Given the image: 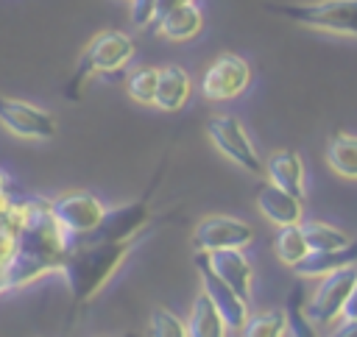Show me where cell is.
<instances>
[{"label":"cell","mask_w":357,"mask_h":337,"mask_svg":"<svg viewBox=\"0 0 357 337\" xmlns=\"http://www.w3.org/2000/svg\"><path fill=\"white\" fill-rule=\"evenodd\" d=\"M70 245L73 237L56 220L53 201L45 195L22 198V220L14 240L11 262L6 267L3 295L11 290H22L50 273H61Z\"/></svg>","instance_id":"6da1fadb"},{"label":"cell","mask_w":357,"mask_h":337,"mask_svg":"<svg viewBox=\"0 0 357 337\" xmlns=\"http://www.w3.org/2000/svg\"><path fill=\"white\" fill-rule=\"evenodd\" d=\"M134 242H100V240H73L70 253L61 265V279L75 301L95 298L126 262Z\"/></svg>","instance_id":"7a4b0ae2"},{"label":"cell","mask_w":357,"mask_h":337,"mask_svg":"<svg viewBox=\"0 0 357 337\" xmlns=\"http://www.w3.org/2000/svg\"><path fill=\"white\" fill-rule=\"evenodd\" d=\"M276 11L301 28L357 39V0H310L276 6Z\"/></svg>","instance_id":"3957f363"},{"label":"cell","mask_w":357,"mask_h":337,"mask_svg":"<svg viewBox=\"0 0 357 337\" xmlns=\"http://www.w3.org/2000/svg\"><path fill=\"white\" fill-rule=\"evenodd\" d=\"M137 56V45L126 31H100L89 39V45L81 53L75 84H84L92 75H112L131 64Z\"/></svg>","instance_id":"277c9868"},{"label":"cell","mask_w":357,"mask_h":337,"mask_svg":"<svg viewBox=\"0 0 357 337\" xmlns=\"http://www.w3.org/2000/svg\"><path fill=\"white\" fill-rule=\"evenodd\" d=\"M206 134H209L212 145L229 162H234L240 170H245L251 175L265 173V162H259L257 148L251 145L248 131H245V125L237 117H231V114H212L206 120Z\"/></svg>","instance_id":"5b68a950"},{"label":"cell","mask_w":357,"mask_h":337,"mask_svg":"<svg viewBox=\"0 0 357 337\" xmlns=\"http://www.w3.org/2000/svg\"><path fill=\"white\" fill-rule=\"evenodd\" d=\"M254 242V228L231 214H209L195 223L190 245L195 253H215L229 248H248Z\"/></svg>","instance_id":"8992f818"},{"label":"cell","mask_w":357,"mask_h":337,"mask_svg":"<svg viewBox=\"0 0 357 337\" xmlns=\"http://www.w3.org/2000/svg\"><path fill=\"white\" fill-rule=\"evenodd\" d=\"M251 86V64L237 53H220L201 78V95L212 103L234 100Z\"/></svg>","instance_id":"52a82bcc"},{"label":"cell","mask_w":357,"mask_h":337,"mask_svg":"<svg viewBox=\"0 0 357 337\" xmlns=\"http://www.w3.org/2000/svg\"><path fill=\"white\" fill-rule=\"evenodd\" d=\"M354 290H357V265L354 267H343L337 273H329V276H324L318 281L315 292L304 304V312L315 323H332V320L343 318V309H346V304H349Z\"/></svg>","instance_id":"ba28073f"},{"label":"cell","mask_w":357,"mask_h":337,"mask_svg":"<svg viewBox=\"0 0 357 337\" xmlns=\"http://www.w3.org/2000/svg\"><path fill=\"white\" fill-rule=\"evenodd\" d=\"M53 212H56V220L61 223V228L73 240H84L100 226L106 206L100 203L98 195H92L86 189H70L53 201Z\"/></svg>","instance_id":"9c48e42d"},{"label":"cell","mask_w":357,"mask_h":337,"mask_svg":"<svg viewBox=\"0 0 357 337\" xmlns=\"http://www.w3.org/2000/svg\"><path fill=\"white\" fill-rule=\"evenodd\" d=\"M0 125L20 139H36V142L53 139L59 128L56 117L47 109L17 97H0Z\"/></svg>","instance_id":"30bf717a"},{"label":"cell","mask_w":357,"mask_h":337,"mask_svg":"<svg viewBox=\"0 0 357 337\" xmlns=\"http://www.w3.org/2000/svg\"><path fill=\"white\" fill-rule=\"evenodd\" d=\"M195 265H198V276H201V290L209 295V301L218 306V312L223 315V320L229 323V329H243L245 320L251 318L248 301L243 295L234 292V287H229L206 262L204 253H195Z\"/></svg>","instance_id":"8fae6325"},{"label":"cell","mask_w":357,"mask_h":337,"mask_svg":"<svg viewBox=\"0 0 357 337\" xmlns=\"http://www.w3.org/2000/svg\"><path fill=\"white\" fill-rule=\"evenodd\" d=\"M151 220V206L148 201H134L126 206L106 209L100 226L86 237V240H100V242H134V237L148 226Z\"/></svg>","instance_id":"7c38bea8"},{"label":"cell","mask_w":357,"mask_h":337,"mask_svg":"<svg viewBox=\"0 0 357 337\" xmlns=\"http://www.w3.org/2000/svg\"><path fill=\"white\" fill-rule=\"evenodd\" d=\"M22 220V198H14L11 178L6 170H0V295H3V279L6 267L14 253V240Z\"/></svg>","instance_id":"4fadbf2b"},{"label":"cell","mask_w":357,"mask_h":337,"mask_svg":"<svg viewBox=\"0 0 357 337\" xmlns=\"http://www.w3.org/2000/svg\"><path fill=\"white\" fill-rule=\"evenodd\" d=\"M257 209L259 214L273 223L276 228H284V226H296L301 223V214H304V198L265 181L259 189H257Z\"/></svg>","instance_id":"5bb4252c"},{"label":"cell","mask_w":357,"mask_h":337,"mask_svg":"<svg viewBox=\"0 0 357 337\" xmlns=\"http://www.w3.org/2000/svg\"><path fill=\"white\" fill-rule=\"evenodd\" d=\"M209 267L229 284L234 287L237 295H243L245 301H251V290H254V265L251 259L243 253V248H229V251H215V253H204Z\"/></svg>","instance_id":"9a60e30c"},{"label":"cell","mask_w":357,"mask_h":337,"mask_svg":"<svg viewBox=\"0 0 357 337\" xmlns=\"http://www.w3.org/2000/svg\"><path fill=\"white\" fill-rule=\"evenodd\" d=\"M357 265V237L335 251H310L296 267L293 273L298 279H324L329 273H337L343 267H354Z\"/></svg>","instance_id":"2e32d148"},{"label":"cell","mask_w":357,"mask_h":337,"mask_svg":"<svg viewBox=\"0 0 357 337\" xmlns=\"http://www.w3.org/2000/svg\"><path fill=\"white\" fill-rule=\"evenodd\" d=\"M192 95V78L184 67L178 64H165L159 67V84H156V100L153 106L162 111H181Z\"/></svg>","instance_id":"e0dca14e"},{"label":"cell","mask_w":357,"mask_h":337,"mask_svg":"<svg viewBox=\"0 0 357 337\" xmlns=\"http://www.w3.org/2000/svg\"><path fill=\"white\" fill-rule=\"evenodd\" d=\"M153 31L167 42H190L204 31V11H201L198 3L181 6V8L159 17Z\"/></svg>","instance_id":"ac0fdd59"},{"label":"cell","mask_w":357,"mask_h":337,"mask_svg":"<svg viewBox=\"0 0 357 337\" xmlns=\"http://www.w3.org/2000/svg\"><path fill=\"white\" fill-rule=\"evenodd\" d=\"M265 175L271 184L304 198V162L296 150H273L265 162Z\"/></svg>","instance_id":"d6986e66"},{"label":"cell","mask_w":357,"mask_h":337,"mask_svg":"<svg viewBox=\"0 0 357 337\" xmlns=\"http://www.w3.org/2000/svg\"><path fill=\"white\" fill-rule=\"evenodd\" d=\"M187 331H190V337H226L229 334V323L223 320V315L218 312V306L209 301V295L204 290L190 304Z\"/></svg>","instance_id":"ffe728a7"},{"label":"cell","mask_w":357,"mask_h":337,"mask_svg":"<svg viewBox=\"0 0 357 337\" xmlns=\"http://www.w3.org/2000/svg\"><path fill=\"white\" fill-rule=\"evenodd\" d=\"M326 164L349 181H357V134L337 131L326 145Z\"/></svg>","instance_id":"44dd1931"},{"label":"cell","mask_w":357,"mask_h":337,"mask_svg":"<svg viewBox=\"0 0 357 337\" xmlns=\"http://www.w3.org/2000/svg\"><path fill=\"white\" fill-rule=\"evenodd\" d=\"M290 323H287V309H262L251 312L245 326L240 329V337H287Z\"/></svg>","instance_id":"7402d4cb"},{"label":"cell","mask_w":357,"mask_h":337,"mask_svg":"<svg viewBox=\"0 0 357 337\" xmlns=\"http://www.w3.org/2000/svg\"><path fill=\"white\" fill-rule=\"evenodd\" d=\"M301 231H304L310 251H335L351 242V237L343 228L324 223V220H301Z\"/></svg>","instance_id":"603a6c76"},{"label":"cell","mask_w":357,"mask_h":337,"mask_svg":"<svg viewBox=\"0 0 357 337\" xmlns=\"http://www.w3.org/2000/svg\"><path fill=\"white\" fill-rule=\"evenodd\" d=\"M273 251H276L279 262H282V265H287V267L293 270V267H296V265L310 253V245H307V240H304L301 223L279 228V234H276V240H273Z\"/></svg>","instance_id":"cb8c5ba5"},{"label":"cell","mask_w":357,"mask_h":337,"mask_svg":"<svg viewBox=\"0 0 357 337\" xmlns=\"http://www.w3.org/2000/svg\"><path fill=\"white\" fill-rule=\"evenodd\" d=\"M156 84H159V67H134L126 75V95L142 106H153L156 100Z\"/></svg>","instance_id":"d4e9b609"},{"label":"cell","mask_w":357,"mask_h":337,"mask_svg":"<svg viewBox=\"0 0 357 337\" xmlns=\"http://www.w3.org/2000/svg\"><path fill=\"white\" fill-rule=\"evenodd\" d=\"M148 337H190L187 323L165 306H156L148 318Z\"/></svg>","instance_id":"484cf974"},{"label":"cell","mask_w":357,"mask_h":337,"mask_svg":"<svg viewBox=\"0 0 357 337\" xmlns=\"http://www.w3.org/2000/svg\"><path fill=\"white\" fill-rule=\"evenodd\" d=\"M287 323H290L287 337H321L318 323L304 312V304L298 301V292H290V298H287Z\"/></svg>","instance_id":"4316f807"},{"label":"cell","mask_w":357,"mask_h":337,"mask_svg":"<svg viewBox=\"0 0 357 337\" xmlns=\"http://www.w3.org/2000/svg\"><path fill=\"white\" fill-rule=\"evenodd\" d=\"M128 19L134 28H153L156 22V0H131L128 3Z\"/></svg>","instance_id":"83f0119b"},{"label":"cell","mask_w":357,"mask_h":337,"mask_svg":"<svg viewBox=\"0 0 357 337\" xmlns=\"http://www.w3.org/2000/svg\"><path fill=\"white\" fill-rule=\"evenodd\" d=\"M326 337H357V318H340Z\"/></svg>","instance_id":"f1b7e54d"},{"label":"cell","mask_w":357,"mask_h":337,"mask_svg":"<svg viewBox=\"0 0 357 337\" xmlns=\"http://www.w3.org/2000/svg\"><path fill=\"white\" fill-rule=\"evenodd\" d=\"M190 3H195V0H156V19L170 14V11H176V8H181V6H190Z\"/></svg>","instance_id":"f546056e"},{"label":"cell","mask_w":357,"mask_h":337,"mask_svg":"<svg viewBox=\"0 0 357 337\" xmlns=\"http://www.w3.org/2000/svg\"><path fill=\"white\" fill-rule=\"evenodd\" d=\"M343 318H357V290L351 292V298H349V304L343 309Z\"/></svg>","instance_id":"4dcf8cb0"},{"label":"cell","mask_w":357,"mask_h":337,"mask_svg":"<svg viewBox=\"0 0 357 337\" xmlns=\"http://www.w3.org/2000/svg\"><path fill=\"white\" fill-rule=\"evenodd\" d=\"M117 337H137V334H134V331H128V334H117Z\"/></svg>","instance_id":"1f68e13d"},{"label":"cell","mask_w":357,"mask_h":337,"mask_svg":"<svg viewBox=\"0 0 357 337\" xmlns=\"http://www.w3.org/2000/svg\"><path fill=\"white\" fill-rule=\"evenodd\" d=\"M128 3H131V0H128Z\"/></svg>","instance_id":"d6a6232c"}]
</instances>
